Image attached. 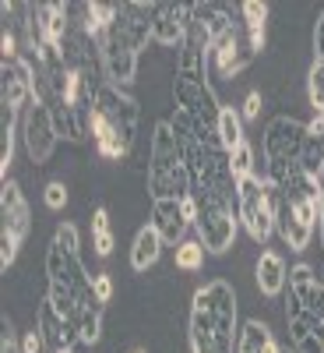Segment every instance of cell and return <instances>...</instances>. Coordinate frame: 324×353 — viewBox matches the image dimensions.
I'll return each mask as SVG.
<instances>
[{"label":"cell","instance_id":"3","mask_svg":"<svg viewBox=\"0 0 324 353\" xmlns=\"http://www.w3.org/2000/svg\"><path fill=\"white\" fill-rule=\"evenodd\" d=\"M204 61H208V50H201L197 43H187L180 50V64H176L173 78V103L184 117H191V124L201 131L204 141L219 145L222 106L215 99V88L208 85V74H204Z\"/></svg>","mask_w":324,"mask_h":353},{"label":"cell","instance_id":"28","mask_svg":"<svg viewBox=\"0 0 324 353\" xmlns=\"http://www.w3.org/2000/svg\"><path fill=\"white\" fill-rule=\"evenodd\" d=\"M11 156H14V110H0V170H4V181Z\"/></svg>","mask_w":324,"mask_h":353},{"label":"cell","instance_id":"6","mask_svg":"<svg viewBox=\"0 0 324 353\" xmlns=\"http://www.w3.org/2000/svg\"><path fill=\"white\" fill-rule=\"evenodd\" d=\"M149 194L152 201L162 198H187L191 194V176L184 163L180 138L169 128V121H159L152 131V149H149Z\"/></svg>","mask_w":324,"mask_h":353},{"label":"cell","instance_id":"29","mask_svg":"<svg viewBox=\"0 0 324 353\" xmlns=\"http://www.w3.org/2000/svg\"><path fill=\"white\" fill-rule=\"evenodd\" d=\"M204 251L197 241H184V244H176V269L180 272H197L201 265H204Z\"/></svg>","mask_w":324,"mask_h":353},{"label":"cell","instance_id":"37","mask_svg":"<svg viewBox=\"0 0 324 353\" xmlns=\"http://www.w3.org/2000/svg\"><path fill=\"white\" fill-rule=\"evenodd\" d=\"M0 353H21V343L11 332V321L4 318V339H0Z\"/></svg>","mask_w":324,"mask_h":353},{"label":"cell","instance_id":"22","mask_svg":"<svg viewBox=\"0 0 324 353\" xmlns=\"http://www.w3.org/2000/svg\"><path fill=\"white\" fill-rule=\"evenodd\" d=\"M285 283H289V269H285L282 254L261 251V258H257V290L264 293V297H279V293L285 290Z\"/></svg>","mask_w":324,"mask_h":353},{"label":"cell","instance_id":"32","mask_svg":"<svg viewBox=\"0 0 324 353\" xmlns=\"http://www.w3.org/2000/svg\"><path fill=\"white\" fill-rule=\"evenodd\" d=\"M43 201L50 205V209H64V205H67V188L61 181H50L43 188Z\"/></svg>","mask_w":324,"mask_h":353},{"label":"cell","instance_id":"18","mask_svg":"<svg viewBox=\"0 0 324 353\" xmlns=\"http://www.w3.org/2000/svg\"><path fill=\"white\" fill-rule=\"evenodd\" d=\"M285 321L296 353H324V321L317 314L303 311L296 301H285Z\"/></svg>","mask_w":324,"mask_h":353},{"label":"cell","instance_id":"24","mask_svg":"<svg viewBox=\"0 0 324 353\" xmlns=\"http://www.w3.org/2000/svg\"><path fill=\"white\" fill-rule=\"evenodd\" d=\"M162 254V237H159V230L149 223V226H141L138 230V237L131 244V269L134 272H149L152 265L159 261Z\"/></svg>","mask_w":324,"mask_h":353},{"label":"cell","instance_id":"35","mask_svg":"<svg viewBox=\"0 0 324 353\" xmlns=\"http://www.w3.org/2000/svg\"><path fill=\"white\" fill-rule=\"evenodd\" d=\"M314 61H324V8H321L317 25H314Z\"/></svg>","mask_w":324,"mask_h":353},{"label":"cell","instance_id":"30","mask_svg":"<svg viewBox=\"0 0 324 353\" xmlns=\"http://www.w3.org/2000/svg\"><path fill=\"white\" fill-rule=\"evenodd\" d=\"M229 163H233V173H237V181H240V176H247V173H254V149H250V141H247V138L229 152Z\"/></svg>","mask_w":324,"mask_h":353},{"label":"cell","instance_id":"25","mask_svg":"<svg viewBox=\"0 0 324 353\" xmlns=\"http://www.w3.org/2000/svg\"><path fill=\"white\" fill-rule=\"evenodd\" d=\"M237 353H282V346L275 343L272 329L264 325V321H247V325L240 329Z\"/></svg>","mask_w":324,"mask_h":353},{"label":"cell","instance_id":"19","mask_svg":"<svg viewBox=\"0 0 324 353\" xmlns=\"http://www.w3.org/2000/svg\"><path fill=\"white\" fill-rule=\"evenodd\" d=\"M152 226L159 230L162 244H184L187 241V230L194 226L187 209H184V198H162L152 201Z\"/></svg>","mask_w":324,"mask_h":353},{"label":"cell","instance_id":"16","mask_svg":"<svg viewBox=\"0 0 324 353\" xmlns=\"http://www.w3.org/2000/svg\"><path fill=\"white\" fill-rule=\"evenodd\" d=\"M152 36L162 46H187L191 39V4L176 0H155L152 4Z\"/></svg>","mask_w":324,"mask_h":353},{"label":"cell","instance_id":"2","mask_svg":"<svg viewBox=\"0 0 324 353\" xmlns=\"http://www.w3.org/2000/svg\"><path fill=\"white\" fill-rule=\"evenodd\" d=\"M237 293L226 279L204 283L191 301V350L194 353H237Z\"/></svg>","mask_w":324,"mask_h":353},{"label":"cell","instance_id":"40","mask_svg":"<svg viewBox=\"0 0 324 353\" xmlns=\"http://www.w3.org/2000/svg\"><path fill=\"white\" fill-rule=\"evenodd\" d=\"M134 353H144V350H134Z\"/></svg>","mask_w":324,"mask_h":353},{"label":"cell","instance_id":"12","mask_svg":"<svg viewBox=\"0 0 324 353\" xmlns=\"http://www.w3.org/2000/svg\"><path fill=\"white\" fill-rule=\"evenodd\" d=\"M240 25V8H229V4H215V0H204V4H191V39L201 50H208Z\"/></svg>","mask_w":324,"mask_h":353},{"label":"cell","instance_id":"26","mask_svg":"<svg viewBox=\"0 0 324 353\" xmlns=\"http://www.w3.org/2000/svg\"><path fill=\"white\" fill-rule=\"evenodd\" d=\"M244 141V117L233 110V106H222V121H219V145L226 152H233L237 145Z\"/></svg>","mask_w":324,"mask_h":353},{"label":"cell","instance_id":"13","mask_svg":"<svg viewBox=\"0 0 324 353\" xmlns=\"http://www.w3.org/2000/svg\"><path fill=\"white\" fill-rule=\"evenodd\" d=\"M21 138H25V152L36 166H46L53 149H56V124H53V113L43 103H28L21 113Z\"/></svg>","mask_w":324,"mask_h":353},{"label":"cell","instance_id":"14","mask_svg":"<svg viewBox=\"0 0 324 353\" xmlns=\"http://www.w3.org/2000/svg\"><path fill=\"white\" fill-rule=\"evenodd\" d=\"M99 53H102V71H106L109 85L124 88V85L134 81V74H138V50L120 36V28H116L113 21H109V28L99 39Z\"/></svg>","mask_w":324,"mask_h":353},{"label":"cell","instance_id":"41","mask_svg":"<svg viewBox=\"0 0 324 353\" xmlns=\"http://www.w3.org/2000/svg\"><path fill=\"white\" fill-rule=\"evenodd\" d=\"M64 353H74V350H64Z\"/></svg>","mask_w":324,"mask_h":353},{"label":"cell","instance_id":"17","mask_svg":"<svg viewBox=\"0 0 324 353\" xmlns=\"http://www.w3.org/2000/svg\"><path fill=\"white\" fill-rule=\"evenodd\" d=\"M113 25L120 28V36H124L138 53L155 39V36H152V4H144V0H124V4H116Z\"/></svg>","mask_w":324,"mask_h":353},{"label":"cell","instance_id":"9","mask_svg":"<svg viewBox=\"0 0 324 353\" xmlns=\"http://www.w3.org/2000/svg\"><path fill=\"white\" fill-rule=\"evenodd\" d=\"M194 198V194H191ZM197 201V244L208 251V254H226L237 241V205L222 201V198H194Z\"/></svg>","mask_w":324,"mask_h":353},{"label":"cell","instance_id":"15","mask_svg":"<svg viewBox=\"0 0 324 353\" xmlns=\"http://www.w3.org/2000/svg\"><path fill=\"white\" fill-rule=\"evenodd\" d=\"M32 92H36V68L25 57L0 64V106L18 113L32 103Z\"/></svg>","mask_w":324,"mask_h":353},{"label":"cell","instance_id":"39","mask_svg":"<svg viewBox=\"0 0 324 353\" xmlns=\"http://www.w3.org/2000/svg\"><path fill=\"white\" fill-rule=\"evenodd\" d=\"M321 279H324V265H321Z\"/></svg>","mask_w":324,"mask_h":353},{"label":"cell","instance_id":"36","mask_svg":"<svg viewBox=\"0 0 324 353\" xmlns=\"http://www.w3.org/2000/svg\"><path fill=\"white\" fill-rule=\"evenodd\" d=\"M257 113H261V92H250V96L244 99L240 117H244V121H257Z\"/></svg>","mask_w":324,"mask_h":353},{"label":"cell","instance_id":"27","mask_svg":"<svg viewBox=\"0 0 324 353\" xmlns=\"http://www.w3.org/2000/svg\"><path fill=\"white\" fill-rule=\"evenodd\" d=\"M92 244H96V254L106 258L113 251V226H109V209L99 205L92 212Z\"/></svg>","mask_w":324,"mask_h":353},{"label":"cell","instance_id":"34","mask_svg":"<svg viewBox=\"0 0 324 353\" xmlns=\"http://www.w3.org/2000/svg\"><path fill=\"white\" fill-rule=\"evenodd\" d=\"M43 350H50L46 339H43V332L39 329H28L25 339H21V353H43Z\"/></svg>","mask_w":324,"mask_h":353},{"label":"cell","instance_id":"31","mask_svg":"<svg viewBox=\"0 0 324 353\" xmlns=\"http://www.w3.org/2000/svg\"><path fill=\"white\" fill-rule=\"evenodd\" d=\"M240 18L250 28H264V21H268V4H261V0H247V4H240Z\"/></svg>","mask_w":324,"mask_h":353},{"label":"cell","instance_id":"10","mask_svg":"<svg viewBox=\"0 0 324 353\" xmlns=\"http://www.w3.org/2000/svg\"><path fill=\"white\" fill-rule=\"evenodd\" d=\"M28 226H32V216H28V201L21 194V188L14 181H4L0 188V269H11L21 241L28 237Z\"/></svg>","mask_w":324,"mask_h":353},{"label":"cell","instance_id":"4","mask_svg":"<svg viewBox=\"0 0 324 353\" xmlns=\"http://www.w3.org/2000/svg\"><path fill=\"white\" fill-rule=\"evenodd\" d=\"M141 110L138 103L116 85H102L96 92V106L88 117V134L96 138V149L102 159H127L138 138Z\"/></svg>","mask_w":324,"mask_h":353},{"label":"cell","instance_id":"8","mask_svg":"<svg viewBox=\"0 0 324 353\" xmlns=\"http://www.w3.org/2000/svg\"><path fill=\"white\" fill-rule=\"evenodd\" d=\"M237 219L257 244H268L275 233V191L257 173H247L237 181Z\"/></svg>","mask_w":324,"mask_h":353},{"label":"cell","instance_id":"1","mask_svg":"<svg viewBox=\"0 0 324 353\" xmlns=\"http://www.w3.org/2000/svg\"><path fill=\"white\" fill-rule=\"evenodd\" d=\"M46 301L56 314H64L78 339L85 346L99 343L102 336V304L92 293V276H88L81 251H78V230L71 223H61L46 251Z\"/></svg>","mask_w":324,"mask_h":353},{"label":"cell","instance_id":"38","mask_svg":"<svg viewBox=\"0 0 324 353\" xmlns=\"http://www.w3.org/2000/svg\"><path fill=\"white\" fill-rule=\"evenodd\" d=\"M282 353H296V350H289V346H282Z\"/></svg>","mask_w":324,"mask_h":353},{"label":"cell","instance_id":"7","mask_svg":"<svg viewBox=\"0 0 324 353\" xmlns=\"http://www.w3.org/2000/svg\"><path fill=\"white\" fill-rule=\"evenodd\" d=\"M303 141H307V124L296 117H275L264 128L261 138V156H264V181L279 184L300 166L303 156Z\"/></svg>","mask_w":324,"mask_h":353},{"label":"cell","instance_id":"21","mask_svg":"<svg viewBox=\"0 0 324 353\" xmlns=\"http://www.w3.org/2000/svg\"><path fill=\"white\" fill-rule=\"evenodd\" d=\"M36 329L43 332L50 353H64V350H74V346L81 343L78 332H74V325H71L64 314H56L53 304H50L46 297H43V304H39V321H36Z\"/></svg>","mask_w":324,"mask_h":353},{"label":"cell","instance_id":"5","mask_svg":"<svg viewBox=\"0 0 324 353\" xmlns=\"http://www.w3.org/2000/svg\"><path fill=\"white\" fill-rule=\"evenodd\" d=\"M272 191H275V230L292 251H303L317 230V198L324 191L321 181H314L296 166L285 181L272 184Z\"/></svg>","mask_w":324,"mask_h":353},{"label":"cell","instance_id":"20","mask_svg":"<svg viewBox=\"0 0 324 353\" xmlns=\"http://www.w3.org/2000/svg\"><path fill=\"white\" fill-rule=\"evenodd\" d=\"M289 301H296L303 311L324 321V279L310 265H292L289 269Z\"/></svg>","mask_w":324,"mask_h":353},{"label":"cell","instance_id":"11","mask_svg":"<svg viewBox=\"0 0 324 353\" xmlns=\"http://www.w3.org/2000/svg\"><path fill=\"white\" fill-rule=\"evenodd\" d=\"M261 50H264V28H250V25H244V18H240V25L233 28V32H226V36L212 46L215 71H219L222 78L240 74Z\"/></svg>","mask_w":324,"mask_h":353},{"label":"cell","instance_id":"23","mask_svg":"<svg viewBox=\"0 0 324 353\" xmlns=\"http://www.w3.org/2000/svg\"><path fill=\"white\" fill-rule=\"evenodd\" d=\"M300 170L314 181H321L324 173V117H314L307 124V141H303V156H300Z\"/></svg>","mask_w":324,"mask_h":353},{"label":"cell","instance_id":"33","mask_svg":"<svg viewBox=\"0 0 324 353\" xmlns=\"http://www.w3.org/2000/svg\"><path fill=\"white\" fill-rule=\"evenodd\" d=\"M92 293H96V301H99L102 307L109 304V297H113V279H109V272L92 276Z\"/></svg>","mask_w":324,"mask_h":353}]
</instances>
